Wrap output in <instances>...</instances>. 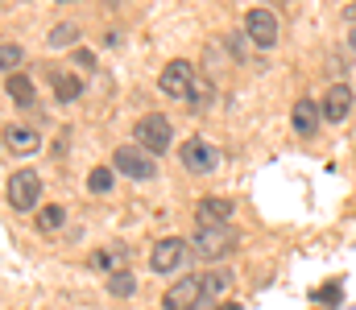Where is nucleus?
I'll return each instance as SVG.
<instances>
[{"label": "nucleus", "mask_w": 356, "mask_h": 310, "mask_svg": "<svg viewBox=\"0 0 356 310\" xmlns=\"http://www.w3.org/2000/svg\"><path fill=\"white\" fill-rule=\"evenodd\" d=\"M133 132H137V145H141V149H149V153H166V149H170V141H175V124H170L162 112L141 116V120L133 124Z\"/></svg>", "instance_id": "nucleus-1"}, {"label": "nucleus", "mask_w": 356, "mask_h": 310, "mask_svg": "<svg viewBox=\"0 0 356 310\" xmlns=\"http://www.w3.org/2000/svg\"><path fill=\"white\" fill-rule=\"evenodd\" d=\"M195 67L186 62V58H175V62H166V71H162V79H158V92L162 96H170V100H195Z\"/></svg>", "instance_id": "nucleus-2"}, {"label": "nucleus", "mask_w": 356, "mask_h": 310, "mask_svg": "<svg viewBox=\"0 0 356 310\" xmlns=\"http://www.w3.org/2000/svg\"><path fill=\"white\" fill-rule=\"evenodd\" d=\"M178 162H182V170H191V174H216L220 149H216L211 141H203V137H191V141H182Z\"/></svg>", "instance_id": "nucleus-3"}, {"label": "nucleus", "mask_w": 356, "mask_h": 310, "mask_svg": "<svg viewBox=\"0 0 356 310\" xmlns=\"http://www.w3.org/2000/svg\"><path fill=\"white\" fill-rule=\"evenodd\" d=\"M112 166H116L124 178H137V182H145V178H154V174H158V166H154L149 149H141V145H120V149L112 153Z\"/></svg>", "instance_id": "nucleus-4"}, {"label": "nucleus", "mask_w": 356, "mask_h": 310, "mask_svg": "<svg viewBox=\"0 0 356 310\" xmlns=\"http://www.w3.org/2000/svg\"><path fill=\"white\" fill-rule=\"evenodd\" d=\"M245 33H249L253 46L273 50L277 37H282V25H277V17H273L269 8H249V12H245Z\"/></svg>", "instance_id": "nucleus-5"}, {"label": "nucleus", "mask_w": 356, "mask_h": 310, "mask_svg": "<svg viewBox=\"0 0 356 310\" xmlns=\"http://www.w3.org/2000/svg\"><path fill=\"white\" fill-rule=\"evenodd\" d=\"M232 244H236V232H232L228 223L199 227V236H195V252H199V257H207V261H220V257H228V252H232Z\"/></svg>", "instance_id": "nucleus-6"}, {"label": "nucleus", "mask_w": 356, "mask_h": 310, "mask_svg": "<svg viewBox=\"0 0 356 310\" xmlns=\"http://www.w3.org/2000/svg\"><path fill=\"white\" fill-rule=\"evenodd\" d=\"M38 199H42V178L33 170H17L8 178V207L13 211H33Z\"/></svg>", "instance_id": "nucleus-7"}, {"label": "nucleus", "mask_w": 356, "mask_h": 310, "mask_svg": "<svg viewBox=\"0 0 356 310\" xmlns=\"http://www.w3.org/2000/svg\"><path fill=\"white\" fill-rule=\"evenodd\" d=\"M191 248H195V244H186L182 236H166V240H158L154 252H149V269H154V273H175V269H182V261H186Z\"/></svg>", "instance_id": "nucleus-8"}, {"label": "nucleus", "mask_w": 356, "mask_h": 310, "mask_svg": "<svg viewBox=\"0 0 356 310\" xmlns=\"http://www.w3.org/2000/svg\"><path fill=\"white\" fill-rule=\"evenodd\" d=\"M166 310H191L203 302V277H195V273H182L175 286L166 290Z\"/></svg>", "instance_id": "nucleus-9"}, {"label": "nucleus", "mask_w": 356, "mask_h": 310, "mask_svg": "<svg viewBox=\"0 0 356 310\" xmlns=\"http://www.w3.org/2000/svg\"><path fill=\"white\" fill-rule=\"evenodd\" d=\"M348 112H353V87H348V83H336V87L323 96V120L340 124V120H348Z\"/></svg>", "instance_id": "nucleus-10"}, {"label": "nucleus", "mask_w": 356, "mask_h": 310, "mask_svg": "<svg viewBox=\"0 0 356 310\" xmlns=\"http://www.w3.org/2000/svg\"><path fill=\"white\" fill-rule=\"evenodd\" d=\"M323 120V103H315L311 96H302V100L294 103V112H290V124H294V132H315V124Z\"/></svg>", "instance_id": "nucleus-11"}, {"label": "nucleus", "mask_w": 356, "mask_h": 310, "mask_svg": "<svg viewBox=\"0 0 356 310\" xmlns=\"http://www.w3.org/2000/svg\"><path fill=\"white\" fill-rule=\"evenodd\" d=\"M38 145H42V137H38L29 124H8V128H4V149H8V153H33Z\"/></svg>", "instance_id": "nucleus-12"}, {"label": "nucleus", "mask_w": 356, "mask_h": 310, "mask_svg": "<svg viewBox=\"0 0 356 310\" xmlns=\"http://www.w3.org/2000/svg\"><path fill=\"white\" fill-rule=\"evenodd\" d=\"M228 215H232V203H228V199H199V207H195V219H199V227L228 223Z\"/></svg>", "instance_id": "nucleus-13"}, {"label": "nucleus", "mask_w": 356, "mask_h": 310, "mask_svg": "<svg viewBox=\"0 0 356 310\" xmlns=\"http://www.w3.org/2000/svg\"><path fill=\"white\" fill-rule=\"evenodd\" d=\"M50 87H54V100L58 103H75L79 92H83V79L67 75V71H50Z\"/></svg>", "instance_id": "nucleus-14"}, {"label": "nucleus", "mask_w": 356, "mask_h": 310, "mask_svg": "<svg viewBox=\"0 0 356 310\" xmlns=\"http://www.w3.org/2000/svg\"><path fill=\"white\" fill-rule=\"evenodd\" d=\"M4 92H8V100L21 103V107L33 103V83H29L25 75H8V79H4Z\"/></svg>", "instance_id": "nucleus-15"}, {"label": "nucleus", "mask_w": 356, "mask_h": 310, "mask_svg": "<svg viewBox=\"0 0 356 310\" xmlns=\"http://www.w3.org/2000/svg\"><path fill=\"white\" fill-rule=\"evenodd\" d=\"M108 294H112V298H133V294H137V277H133L129 269H116V273L108 277Z\"/></svg>", "instance_id": "nucleus-16"}, {"label": "nucleus", "mask_w": 356, "mask_h": 310, "mask_svg": "<svg viewBox=\"0 0 356 310\" xmlns=\"http://www.w3.org/2000/svg\"><path fill=\"white\" fill-rule=\"evenodd\" d=\"M79 42V25L75 21H63L50 29V50H63V46H75Z\"/></svg>", "instance_id": "nucleus-17"}, {"label": "nucleus", "mask_w": 356, "mask_h": 310, "mask_svg": "<svg viewBox=\"0 0 356 310\" xmlns=\"http://www.w3.org/2000/svg\"><path fill=\"white\" fill-rule=\"evenodd\" d=\"M228 290V273L224 269H211L207 277H203V302H211L216 294H224Z\"/></svg>", "instance_id": "nucleus-18"}, {"label": "nucleus", "mask_w": 356, "mask_h": 310, "mask_svg": "<svg viewBox=\"0 0 356 310\" xmlns=\"http://www.w3.org/2000/svg\"><path fill=\"white\" fill-rule=\"evenodd\" d=\"M63 219H67L63 207H42V211H38V227H42V232H58Z\"/></svg>", "instance_id": "nucleus-19"}, {"label": "nucleus", "mask_w": 356, "mask_h": 310, "mask_svg": "<svg viewBox=\"0 0 356 310\" xmlns=\"http://www.w3.org/2000/svg\"><path fill=\"white\" fill-rule=\"evenodd\" d=\"M88 187L95 195H108V191H112V170H108V166H95L88 174Z\"/></svg>", "instance_id": "nucleus-20"}, {"label": "nucleus", "mask_w": 356, "mask_h": 310, "mask_svg": "<svg viewBox=\"0 0 356 310\" xmlns=\"http://www.w3.org/2000/svg\"><path fill=\"white\" fill-rule=\"evenodd\" d=\"M21 58H25V50H21V46H13V42H8L4 50H0V62H4V71H13V67H21Z\"/></svg>", "instance_id": "nucleus-21"}, {"label": "nucleus", "mask_w": 356, "mask_h": 310, "mask_svg": "<svg viewBox=\"0 0 356 310\" xmlns=\"http://www.w3.org/2000/svg\"><path fill=\"white\" fill-rule=\"evenodd\" d=\"M91 265H95V269H112V273H116V257H112L108 248H99V252L91 257Z\"/></svg>", "instance_id": "nucleus-22"}, {"label": "nucleus", "mask_w": 356, "mask_h": 310, "mask_svg": "<svg viewBox=\"0 0 356 310\" xmlns=\"http://www.w3.org/2000/svg\"><path fill=\"white\" fill-rule=\"evenodd\" d=\"M71 58H75V67H83V71H91V67H95V54H91V50H75Z\"/></svg>", "instance_id": "nucleus-23"}, {"label": "nucleus", "mask_w": 356, "mask_h": 310, "mask_svg": "<svg viewBox=\"0 0 356 310\" xmlns=\"http://www.w3.org/2000/svg\"><path fill=\"white\" fill-rule=\"evenodd\" d=\"M344 17H348V21H353V25H356V0H353V4H348V8H344Z\"/></svg>", "instance_id": "nucleus-24"}, {"label": "nucleus", "mask_w": 356, "mask_h": 310, "mask_svg": "<svg viewBox=\"0 0 356 310\" xmlns=\"http://www.w3.org/2000/svg\"><path fill=\"white\" fill-rule=\"evenodd\" d=\"M220 310H241V307H236V302H224V307H220Z\"/></svg>", "instance_id": "nucleus-25"}, {"label": "nucleus", "mask_w": 356, "mask_h": 310, "mask_svg": "<svg viewBox=\"0 0 356 310\" xmlns=\"http://www.w3.org/2000/svg\"><path fill=\"white\" fill-rule=\"evenodd\" d=\"M348 46H353V50H356V29H353V37H348Z\"/></svg>", "instance_id": "nucleus-26"}, {"label": "nucleus", "mask_w": 356, "mask_h": 310, "mask_svg": "<svg viewBox=\"0 0 356 310\" xmlns=\"http://www.w3.org/2000/svg\"><path fill=\"white\" fill-rule=\"evenodd\" d=\"M191 310H207V302H199V307H191Z\"/></svg>", "instance_id": "nucleus-27"}, {"label": "nucleus", "mask_w": 356, "mask_h": 310, "mask_svg": "<svg viewBox=\"0 0 356 310\" xmlns=\"http://www.w3.org/2000/svg\"><path fill=\"white\" fill-rule=\"evenodd\" d=\"M282 4H294V0H282Z\"/></svg>", "instance_id": "nucleus-28"}, {"label": "nucleus", "mask_w": 356, "mask_h": 310, "mask_svg": "<svg viewBox=\"0 0 356 310\" xmlns=\"http://www.w3.org/2000/svg\"><path fill=\"white\" fill-rule=\"evenodd\" d=\"M63 4H67V0H63Z\"/></svg>", "instance_id": "nucleus-29"}]
</instances>
